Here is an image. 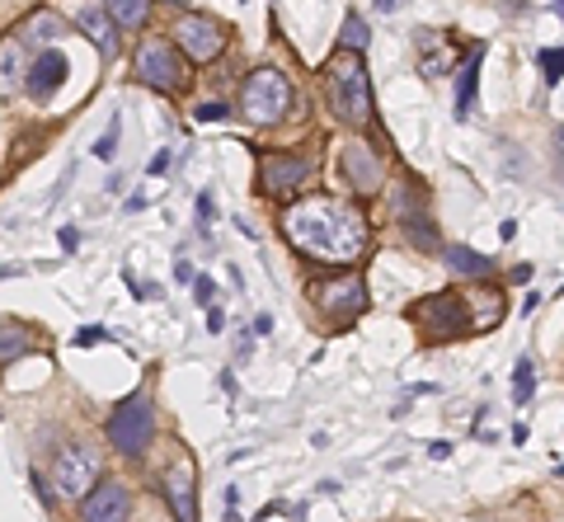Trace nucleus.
<instances>
[{"instance_id": "obj_10", "label": "nucleus", "mask_w": 564, "mask_h": 522, "mask_svg": "<svg viewBox=\"0 0 564 522\" xmlns=\"http://www.w3.org/2000/svg\"><path fill=\"white\" fill-rule=\"evenodd\" d=\"M311 180V161L306 155H292V151H263L259 161V188L263 194H296Z\"/></svg>"}, {"instance_id": "obj_4", "label": "nucleus", "mask_w": 564, "mask_h": 522, "mask_svg": "<svg viewBox=\"0 0 564 522\" xmlns=\"http://www.w3.org/2000/svg\"><path fill=\"white\" fill-rule=\"evenodd\" d=\"M137 76H141V85H151V90H161V95H180L188 85V66L180 57V47L170 43V33L165 39H147L137 47Z\"/></svg>"}, {"instance_id": "obj_22", "label": "nucleus", "mask_w": 564, "mask_h": 522, "mask_svg": "<svg viewBox=\"0 0 564 522\" xmlns=\"http://www.w3.org/2000/svg\"><path fill=\"white\" fill-rule=\"evenodd\" d=\"M29 329L24 325H14V320H0V362H10V358H20L29 354Z\"/></svg>"}, {"instance_id": "obj_7", "label": "nucleus", "mask_w": 564, "mask_h": 522, "mask_svg": "<svg viewBox=\"0 0 564 522\" xmlns=\"http://www.w3.org/2000/svg\"><path fill=\"white\" fill-rule=\"evenodd\" d=\"M151 433H155V414H151V400L147 395H132L122 400L109 420V443L122 452V457H137V452L151 447Z\"/></svg>"}, {"instance_id": "obj_35", "label": "nucleus", "mask_w": 564, "mask_h": 522, "mask_svg": "<svg viewBox=\"0 0 564 522\" xmlns=\"http://www.w3.org/2000/svg\"><path fill=\"white\" fill-rule=\"evenodd\" d=\"M395 6H404V0H377V10H381V14H391Z\"/></svg>"}, {"instance_id": "obj_12", "label": "nucleus", "mask_w": 564, "mask_h": 522, "mask_svg": "<svg viewBox=\"0 0 564 522\" xmlns=\"http://www.w3.org/2000/svg\"><path fill=\"white\" fill-rule=\"evenodd\" d=\"M414 194H400L395 198V217L404 226V236H410V246L414 250H433L437 246V226L429 217V207H423V194H419V184H410Z\"/></svg>"}, {"instance_id": "obj_33", "label": "nucleus", "mask_w": 564, "mask_h": 522, "mask_svg": "<svg viewBox=\"0 0 564 522\" xmlns=\"http://www.w3.org/2000/svg\"><path fill=\"white\" fill-rule=\"evenodd\" d=\"M221 325H226V316H221L217 306H212V311H207V329H221Z\"/></svg>"}, {"instance_id": "obj_3", "label": "nucleus", "mask_w": 564, "mask_h": 522, "mask_svg": "<svg viewBox=\"0 0 564 522\" xmlns=\"http://www.w3.org/2000/svg\"><path fill=\"white\" fill-rule=\"evenodd\" d=\"M292 109V80L278 72V66H259V72L245 76L240 85V113L250 123H282Z\"/></svg>"}, {"instance_id": "obj_16", "label": "nucleus", "mask_w": 564, "mask_h": 522, "mask_svg": "<svg viewBox=\"0 0 564 522\" xmlns=\"http://www.w3.org/2000/svg\"><path fill=\"white\" fill-rule=\"evenodd\" d=\"M414 43H419V72L423 76H447V66H452V47L443 43V33H429V29H419L414 33Z\"/></svg>"}, {"instance_id": "obj_14", "label": "nucleus", "mask_w": 564, "mask_h": 522, "mask_svg": "<svg viewBox=\"0 0 564 522\" xmlns=\"http://www.w3.org/2000/svg\"><path fill=\"white\" fill-rule=\"evenodd\" d=\"M66 80V57L57 47H43L39 52V62L29 66V80H24V90L33 95V99H52V90Z\"/></svg>"}, {"instance_id": "obj_30", "label": "nucleus", "mask_w": 564, "mask_h": 522, "mask_svg": "<svg viewBox=\"0 0 564 522\" xmlns=\"http://www.w3.org/2000/svg\"><path fill=\"white\" fill-rule=\"evenodd\" d=\"M198 217H203V231H207V221H217V198L212 194H198Z\"/></svg>"}, {"instance_id": "obj_29", "label": "nucleus", "mask_w": 564, "mask_h": 522, "mask_svg": "<svg viewBox=\"0 0 564 522\" xmlns=\"http://www.w3.org/2000/svg\"><path fill=\"white\" fill-rule=\"evenodd\" d=\"M226 118V104H198V123H221Z\"/></svg>"}, {"instance_id": "obj_23", "label": "nucleus", "mask_w": 564, "mask_h": 522, "mask_svg": "<svg viewBox=\"0 0 564 522\" xmlns=\"http://www.w3.org/2000/svg\"><path fill=\"white\" fill-rule=\"evenodd\" d=\"M339 43H344V52H367V43H372V29H367V20L362 14H348L344 20V33H339Z\"/></svg>"}, {"instance_id": "obj_24", "label": "nucleus", "mask_w": 564, "mask_h": 522, "mask_svg": "<svg viewBox=\"0 0 564 522\" xmlns=\"http://www.w3.org/2000/svg\"><path fill=\"white\" fill-rule=\"evenodd\" d=\"M14 62H20V39L10 33V39L0 43V90H10L14 76H20V72H14Z\"/></svg>"}, {"instance_id": "obj_18", "label": "nucleus", "mask_w": 564, "mask_h": 522, "mask_svg": "<svg viewBox=\"0 0 564 522\" xmlns=\"http://www.w3.org/2000/svg\"><path fill=\"white\" fill-rule=\"evenodd\" d=\"M344 170H348V180L358 188H377L381 184V161L367 146H348L344 151Z\"/></svg>"}, {"instance_id": "obj_28", "label": "nucleus", "mask_w": 564, "mask_h": 522, "mask_svg": "<svg viewBox=\"0 0 564 522\" xmlns=\"http://www.w3.org/2000/svg\"><path fill=\"white\" fill-rule=\"evenodd\" d=\"M113 146H118V123H113L109 132H104V137H99V146H95V155H99V161H113Z\"/></svg>"}, {"instance_id": "obj_32", "label": "nucleus", "mask_w": 564, "mask_h": 522, "mask_svg": "<svg viewBox=\"0 0 564 522\" xmlns=\"http://www.w3.org/2000/svg\"><path fill=\"white\" fill-rule=\"evenodd\" d=\"M165 170H170V151H161V155L151 161V174H165Z\"/></svg>"}, {"instance_id": "obj_13", "label": "nucleus", "mask_w": 564, "mask_h": 522, "mask_svg": "<svg viewBox=\"0 0 564 522\" xmlns=\"http://www.w3.org/2000/svg\"><path fill=\"white\" fill-rule=\"evenodd\" d=\"M128 509H132V499H128V485H99V490L85 499V509H80V522H128Z\"/></svg>"}, {"instance_id": "obj_21", "label": "nucleus", "mask_w": 564, "mask_h": 522, "mask_svg": "<svg viewBox=\"0 0 564 522\" xmlns=\"http://www.w3.org/2000/svg\"><path fill=\"white\" fill-rule=\"evenodd\" d=\"M447 269H452V273H470V278H489V273H494L489 259L475 254V250H466V246H447Z\"/></svg>"}, {"instance_id": "obj_25", "label": "nucleus", "mask_w": 564, "mask_h": 522, "mask_svg": "<svg viewBox=\"0 0 564 522\" xmlns=\"http://www.w3.org/2000/svg\"><path fill=\"white\" fill-rule=\"evenodd\" d=\"M532 391H536V372H532V358H522L518 372H513V400H518V405H527Z\"/></svg>"}, {"instance_id": "obj_36", "label": "nucleus", "mask_w": 564, "mask_h": 522, "mask_svg": "<svg viewBox=\"0 0 564 522\" xmlns=\"http://www.w3.org/2000/svg\"><path fill=\"white\" fill-rule=\"evenodd\" d=\"M10 273H20V269H0V278H10Z\"/></svg>"}, {"instance_id": "obj_15", "label": "nucleus", "mask_w": 564, "mask_h": 522, "mask_svg": "<svg viewBox=\"0 0 564 522\" xmlns=\"http://www.w3.org/2000/svg\"><path fill=\"white\" fill-rule=\"evenodd\" d=\"M76 24H80L85 39H90V43L99 47V57H104V62H113V57H118V29L109 24V14H104V10L85 6V10L76 14Z\"/></svg>"}, {"instance_id": "obj_5", "label": "nucleus", "mask_w": 564, "mask_h": 522, "mask_svg": "<svg viewBox=\"0 0 564 522\" xmlns=\"http://www.w3.org/2000/svg\"><path fill=\"white\" fill-rule=\"evenodd\" d=\"M410 316L433 344H452V339L470 335V311H466V302L456 297V292H433V297H423Z\"/></svg>"}, {"instance_id": "obj_20", "label": "nucleus", "mask_w": 564, "mask_h": 522, "mask_svg": "<svg viewBox=\"0 0 564 522\" xmlns=\"http://www.w3.org/2000/svg\"><path fill=\"white\" fill-rule=\"evenodd\" d=\"M480 62H485V47H475L470 62L462 66V90H456V113H462V118L475 113V90H480Z\"/></svg>"}, {"instance_id": "obj_1", "label": "nucleus", "mask_w": 564, "mask_h": 522, "mask_svg": "<svg viewBox=\"0 0 564 522\" xmlns=\"http://www.w3.org/2000/svg\"><path fill=\"white\" fill-rule=\"evenodd\" d=\"M282 231L296 250L329 264H348L367 250V217L339 198H302L282 213Z\"/></svg>"}, {"instance_id": "obj_19", "label": "nucleus", "mask_w": 564, "mask_h": 522, "mask_svg": "<svg viewBox=\"0 0 564 522\" xmlns=\"http://www.w3.org/2000/svg\"><path fill=\"white\" fill-rule=\"evenodd\" d=\"M104 14H109V24L122 29V33H132L147 24V14H151V0H104L99 6Z\"/></svg>"}, {"instance_id": "obj_31", "label": "nucleus", "mask_w": 564, "mask_h": 522, "mask_svg": "<svg viewBox=\"0 0 564 522\" xmlns=\"http://www.w3.org/2000/svg\"><path fill=\"white\" fill-rule=\"evenodd\" d=\"M212 297H217V283H212V278H198V302L207 306Z\"/></svg>"}, {"instance_id": "obj_17", "label": "nucleus", "mask_w": 564, "mask_h": 522, "mask_svg": "<svg viewBox=\"0 0 564 522\" xmlns=\"http://www.w3.org/2000/svg\"><path fill=\"white\" fill-rule=\"evenodd\" d=\"M66 33V20L57 10H39V14H29V24L24 29H14V39L20 43H33V47H52Z\"/></svg>"}, {"instance_id": "obj_26", "label": "nucleus", "mask_w": 564, "mask_h": 522, "mask_svg": "<svg viewBox=\"0 0 564 522\" xmlns=\"http://www.w3.org/2000/svg\"><path fill=\"white\" fill-rule=\"evenodd\" d=\"M560 66H564V52H560V47L541 52V72H545V85H560Z\"/></svg>"}, {"instance_id": "obj_6", "label": "nucleus", "mask_w": 564, "mask_h": 522, "mask_svg": "<svg viewBox=\"0 0 564 522\" xmlns=\"http://www.w3.org/2000/svg\"><path fill=\"white\" fill-rule=\"evenodd\" d=\"M226 39H231V29L221 20H212V14H184L170 33V43L180 47V57H193V62H217L226 52Z\"/></svg>"}, {"instance_id": "obj_9", "label": "nucleus", "mask_w": 564, "mask_h": 522, "mask_svg": "<svg viewBox=\"0 0 564 522\" xmlns=\"http://www.w3.org/2000/svg\"><path fill=\"white\" fill-rule=\"evenodd\" d=\"M52 476H57V490L66 499H80L85 490H95V476H99V457L85 443H70L57 452V466H52Z\"/></svg>"}, {"instance_id": "obj_2", "label": "nucleus", "mask_w": 564, "mask_h": 522, "mask_svg": "<svg viewBox=\"0 0 564 522\" xmlns=\"http://www.w3.org/2000/svg\"><path fill=\"white\" fill-rule=\"evenodd\" d=\"M325 90H329V109L348 128H372V76H367L358 52H334L325 66Z\"/></svg>"}, {"instance_id": "obj_8", "label": "nucleus", "mask_w": 564, "mask_h": 522, "mask_svg": "<svg viewBox=\"0 0 564 522\" xmlns=\"http://www.w3.org/2000/svg\"><path fill=\"white\" fill-rule=\"evenodd\" d=\"M311 297H315V306H321L329 320L344 325V320H352L367 306V283H362L358 273H339V278H325V283H315Z\"/></svg>"}, {"instance_id": "obj_34", "label": "nucleus", "mask_w": 564, "mask_h": 522, "mask_svg": "<svg viewBox=\"0 0 564 522\" xmlns=\"http://www.w3.org/2000/svg\"><path fill=\"white\" fill-rule=\"evenodd\" d=\"M429 452H433V457H437V461H447V457H452V443H433Z\"/></svg>"}, {"instance_id": "obj_11", "label": "nucleus", "mask_w": 564, "mask_h": 522, "mask_svg": "<svg viewBox=\"0 0 564 522\" xmlns=\"http://www.w3.org/2000/svg\"><path fill=\"white\" fill-rule=\"evenodd\" d=\"M165 499H170V509L180 522H198V471H193V457L188 452H180L174 457V466L165 471Z\"/></svg>"}, {"instance_id": "obj_27", "label": "nucleus", "mask_w": 564, "mask_h": 522, "mask_svg": "<svg viewBox=\"0 0 564 522\" xmlns=\"http://www.w3.org/2000/svg\"><path fill=\"white\" fill-rule=\"evenodd\" d=\"M104 339H109V329H99V325H85V329H76V344H80V348L104 344Z\"/></svg>"}]
</instances>
